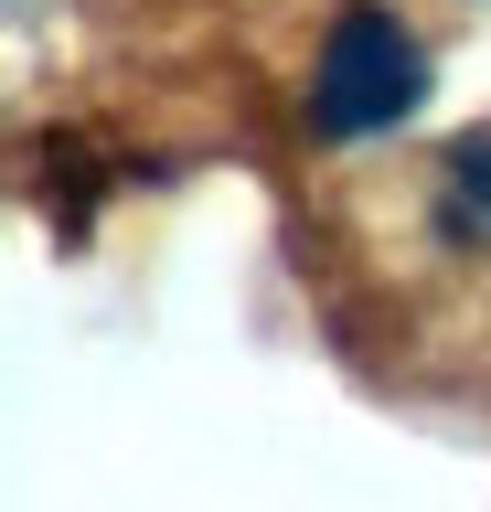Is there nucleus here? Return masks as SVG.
Segmentation results:
<instances>
[{
    "mask_svg": "<svg viewBox=\"0 0 491 512\" xmlns=\"http://www.w3.org/2000/svg\"><path fill=\"white\" fill-rule=\"evenodd\" d=\"M417 96H427V64H417V43H406L395 11H342V22H331L321 86H310L331 139H374V128H395Z\"/></svg>",
    "mask_w": 491,
    "mask_h": 512,
    "instance_id": "f257e3e1",
    "label": "nucleus"
},
{
    "mask_svg": "<svg viewBox=\"0 0 491 512\" xmlns=\"http://www.w3.org/2000/svg\"><path fill=\"white\" fill-rule=\"evenodd\" d=\"M438 224L449 235H491V150L470 139V150L449 160V192H438Z\"/></svg>",
    "mask_w": 491,
    "mask_h": 512,
    "instance_id": "f03ea898",
    "label": "nucleus"
}]
</instances>
